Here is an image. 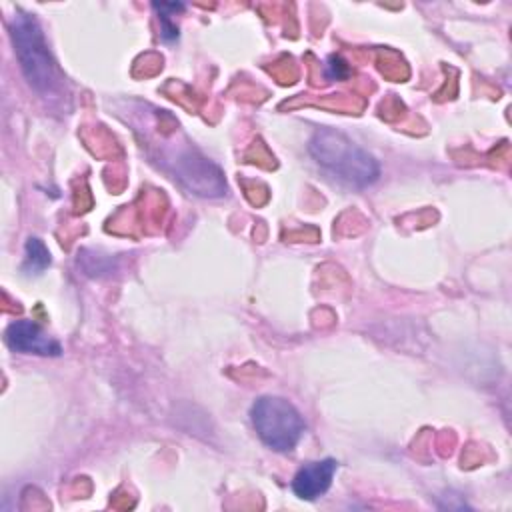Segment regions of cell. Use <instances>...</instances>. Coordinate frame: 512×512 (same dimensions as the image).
<instances>
[{
	"label": "cell",
	"instance_id": "obj_1",
	"mask_svg": "<svg viewBox=\"0 0 512 512\" xmlns=\"http://www.w3.org/2000/svg\"><path fill=\"white\" fill-rule=\"evenodd\" d=\"M10 38L20 70L30 88L44 98L58 96L62 92V76L34 14L16 10L10 18Z\"/></svg>",
	"mask_w": 512,
	"mask_h": 512
},
{
	"label": "cell",
	"instance_id": "obj_2",
	"mask_svg": "<svg viewBox=\"0 0 512 512\" xmlns=\"http://www.w3.org/2000/svg\"><path fill=\"white\" fill-rule=\"evenodd\" d=\"M310 156L332 176L354 188H366L380 176L376 158L334 128H320L308 142Z\"/></svg>",
	"mask_w": 512,
	"mask_h": 512
},
{
	"label": "cell",
	"instance_id": "obj_3",
	"mask_svg": "<svg viewBox=\"0 0 512 512\" xmlns=\"http://www.w3.org/2000/svg\"><path fill=\"white\" fill-rule=\"evenodd\" d=\"M258 438L274 452H290L302 440L306 422L298 408L282 396H260L250 406Z\"/></svg>",
	"mask_w": 512,
	"mask_h": 512
},
{
	"label": "cell",
	"instance_id": "obj_4",
	"mask_svg": "<svg viewBox=\"0 0 512 512\" xmlns=\"http://www.w3.org/2000/svg\"><path fill=\"white\" fill-rule=\"evenodd\" d=\"M158 162L174 180L196 196L220 198L226 194L222 170L192 146L166 150L160 154Z\"/></svg>",
	"mask_w": 512,
	"mask_h": 512
},
{
	"label": "cell",
	"instance_id": "obj_5",
	"mask_svg": "<svg viewBox=\"0 0 512 512\" xmlns=\"http://www.w3.org/2000/svg\"><path fill=\"white\" fill-rule=\"evenodd\" d=\"M4 342L10 350L22 352V354H36V356L62 354V344L56 338H52L40 324L28 318L10 322L4 332Z\"/></svg>",
	"mask_w": 512,
	"mask_h": 512
},
{
	"label": "cell",
	"instance_id": "obj_6",
	"mask_svg": "<svg viewBox=\"0 0 512 512\" xmlns=\"http://www.w3.org/2000/svg\"><path fill=\"white\" fill-rule=\"evenodd\" d=\"M338 462L334 458H324L304 464L292 478V492L302 500H318L332 486Z\"/></svg>",
	"mask_w": 512,
	"mask_h": 512
},
{
	"label": "cell",
	"instance_id": "obj_7",
	"mask_svg": "<svg viewBox=\"0 0 512 512\" xmlns=\"http://www.w3.org/2000/svg\"><path fill=\"white\" fill-rule=\"evenodd\" d=\"M52 258L48 248L40 238H28L24 246V262H22V272L26 274H40L50 266Z\"/></svg>",
	"mask_w": 512,
	"mask_h": 512
},
{
	"label": "cell",
	"instance_id": "obj_8",
	"mask_svg": "<svg viewBox=\"0 0 512 512\" xmlns=\"http://www.w3.org/2000/svg\"><path fill=\"white\" fill-rule=\"evenodd\" d=\"M152 8L158 12L160 36L166 42H174L178 38V26L170 22V12H182L186 6L182 2H152Z\"/></svg>",
	"mask_w": 512,
	"mask_h": 512
},
{
	"label": "cell",
	"instance_id": "obj_9",
	"mask_svg": "<svg viewBox=\"0 0 512 512\" xmlns=\"http://www.w3.org/2000/svg\"><path fill=\"white\" fill-rule=\"evenodd\" d=\"M324 74H326V78H330V80H344V78L350 76V66H348L346 60H342L340 56L332 54V56L326 60V64H324Z\"/></svg>",
	"mask_w": 512,
	"mask_h": 512
}]
</instances>
